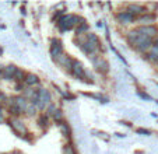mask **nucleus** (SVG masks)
<instances>
[{"label": "nucleus", "mask_w": 158, "mask_h": 154, "mask_svg": "<svg viewBox=\"0 0 158 154\" xmlns=\"http://www.w3.org/2000/svg\"><path fill=\"white\" fill-rule=\"evenodd\" d=\"M126 41H127V44L130 45L134 50H137L139 53H141V55L148 53L150 49L152 48V44H154V39L140 35V34L136 31V28L130 30L126 34Z\"/></svg>", "instance_id": "obj_1"}, {"label": "nucleus", "mask_w": 158, "mask_h": 154, "mask_svg": "<svg viewBox=\"0 0 158 154\" xmlns=\"http://www.w3.org/2000/svg\"><path fill=\"white\" fill-rule=\"evenodd\" d=\"M84 18L81 17H77V15L74 14H64L60 20H57V27H59V30L62 31V32H66V31L72 30L73 27H76V25H80V24L84 23Z\"/></svg>", "instance_id": "obj_2"}, {"label": "nucleus", "mask_w": 158, "mask_h": 154, "mask_svg": "<svg viewBox=\"0 0 158 154\" xmlns=\"http://www.w3.org/2000/svg\"><path fill=\"white\" fill-rule=\"evenodd\" d=\"M52 104V95L49 90L46 88H38V100H36L35 107L41 111L48 109V107Z\"/></svg>", "instance_id": "obj_3"}, {"label": "nucleus", "mask_w": 158, "mask_h": 154, "mask_svg": "<svg viewBox=\"0 0 158 154\" xmlns=\"http://www.w3.org/2000/svg\"><path fill=\"white\" fill-rule=\"evenodd\" d=\"M88 59L91 60L93 66L95 67V70L98 71L99 74H106V73H109V69H110V67H109V62H108L106 59H104V58H101L98 53L88 56Z\"/></svg>", "instance_id": "obj_4"}, {"label": "nucleus", "mask_w": 158, "mask_h": 154, "mask_svg": "<svg viewBox=\"0 0 158 154\" xmlns=\"http://www.w3.org/2000/svg\"><path fill=\"white\" fill-rule=\"evenodd\" d=\"M9 123H10V126H11V129L14 130V133H17L18 136L25 137V136H28V135H30V132H28L25 123L21 121L20 118H11L9 121Z\"/></svg>", "instance_id": "obj_5"}, {"label": "nucleus", "mask_w": 158, "mask_h": 154, "mask_svg": "<svg viewBox=\"0 0 158 154\" xmlns=\"http://www.w3.org/2000/svg\"><path fill=\"white\" fill-rule=\"evenodd\" d=\"M49 52H51V56L53 60H56L59 56H62L64 52H63V44L59 38H52L51 41V48H49Z\"/></svg>", "instance_id": "obj_6"}, {"label": "nucleus", "mask_w": 158, "mask_h": 154, "mask_svg": "<svg viewBox=\"0 0 158 154\" xmlns=\"http://www.w3.org/2000/svg\"><path fill=\"white\" fill-rule=\"evenodd\" d=\"M136 31L140 35L151 38V39H155L158 36V27H155V25H139L136 28Z\"/></svg>", "instance_id": "obj_7"}, {"label": "nucleus", "mask_w": 158, "mask_h": 154, "mask_svg": "<svg viewBox=\"0 0 158 154\" xmlns=\"http://www.w3.org/2000/svg\"><path fill=\"white\" fill-rule=\"evenodd\" d=\"M70 74H73V76L77 79V80H83L87 83V71L83 67V65H81V62H78V60L74 59V63H73L72 66V71H70Z\"/></svg>", "instance_id": "obj_8"}, {"label": "nucleus", "mask_w": 158, "mask_h": 154, "mask_svg": "<svg viewBox=\"0 0 158 154\" xmlns=\"http://www.w3.org/2000/svg\"><path fill=\"white\" fill-rule=\"evenodd\" d=\"M126 10H127L130 14H133L136 18H139V17H141V15H144V14H147V13H150V10L147 9L146 6H143V4H139V3H131V4H129Z\"/></svg>", "instance_id": "obj_9"}, {"label": "nucleus", "mask_w": 158, "mask_h": 154, "mask_svg": "<svg viewBox=\"0 0 158 154\" xmlns=\"http://www.w3.org/2000/svg\"><path fill=\"white\" fill-rule=\"evenodd\" d=\"M116 21L122 25H129V24H133L136 21V17L133 14H130L127 10H122L116 14Z\"/></svg>", "instance_id": "obj_10"}, {"label": "nucleus", "mask_w": 158, "mask_h": 154, "mask_svg": "<svg viewBox=\"0 0 158 154\" xmlns=\"http://www.w3.org/2000/svg\"><path fill=\"white\" fill-rule=\"evenodd\" d=\"M55 62H56L59 66H62L64 70H67L70 73V71H72V66H73V63H74V59H73V58H70L69 55L63 53L62 56H59L56 60H55Z\"/></svg>", "instance_id": "obj_11"}, {"label": "nucleus", "mask_w": 158, "mask_h": 154, "mask_svg": "<svg viewBox=\"0 0 158 154\" xmlns=\"http://www.w3.org/2000/svg\"><path fill=\"white\" fill-rule=\"evenodd\" d=\"M155 20H157V17H155V14L151 11L141 15V17H139V18H136V21H137L140 25H154Z\"/></svg>", "instance_id": "obj_12"}, {"label": "nucleus", "mask_w": 158, "mask_h": 154, "mask_svg": "<svg viewBox=\"0 0 158 154\" xmlns=\"http://www.w3.org/2000/svg\"><path fill=\"white\" fill-rule=\"evenodd\" d=\"M17 70H18V67L14 65L6 66V67L3 69V79H6V80H14Z\"/></svg>", "instance_id": "obj_13"}, {"label": "nucleus", "mask_w": 158, "mask_h": 154, "mask_svg": "<svg viewBox=\"0 0 158 154\" xmlns=\"http://www.w3.org/2000/svg\"><path fill=\"white\" fill-rule=\"evenodd\" d=\"M24 84L27 87H31V88H34L35 86H38V84H39V77L36 76V74H34V73H28L27 76H25Z\"/></svg>", "instance_id": "obj_14"}, {"label": "nucleus", "mask_w": 158, "mask_h": 154, "mask_svg": "<svg viewBox=\"0 0 158 154\" xmlns=\"http://www.w3.org/2000/svg\"><path fill=\"white\" fill-rule=\"evenodd\" d=\"M36 123H38V126L41 129H46L49 126V116L46 113H41L38 116V119H36Z\"/></svg>", "instance_id": "obj_15"}, {"label": "nucleus", "mask_w": 158, "mask_h": 154, "mask_svg": "<svg viewBox=\"0 0 158 154\" xmlns=\"http://www.w3.org/2000/svg\"><path fill=\"white\" fill-rule=\"evenodd\" d=\"M59 126H60V130H62L63 136L67 137V139H70V137H72V129H70L69 123H66V122H62Z\"/></svg>", "instance_id": "obj_16"}, {"label": "nucleus", "mask_w": 158, "mask_h": 154, "mask_svg": "<svg viewBox=\"0 0 158 154\" xmlns=\"http://www.w3.org/2000/svg\"><path fill=\"white\" fill-rule=\"evenodd\" d=\"M89 27H88V24L85 23V21H84L83 24H80V25H78L77 27V30H76V32H77V35L78 36H81L83 35V34H88L89 32Z\"/></svg>", "instance_id": "obj_17"}, {"label": "nucleus", "mask_w": 158, "mask_h": 154, "mask_svg": "<svg viewBox=\"0 0 158 154\" xmlns=\"http://www.w3.org/2000/svg\"><path fill=\"white\" fill-rule=\"evenodd\" d=\"M25 76H27V74H25L24 71L21 70V69H18V70H17V73H15V77H14V80L17 81L18 84H20V83H23V81L25 80Z\"/></svg>", "instance_id": "obj_18"}, {"label": "nucleus", "mask_w": 158, "mask_h": 154, "mask_svg": "<svg viewBox=\"0 0 158 154\" xmlns=\"http://www.w3.org/2000/svg\"><path fill=\"white\" fill-rule=\"evenodd\" d=\"M52 118H53V121L56 122V123H59V125H60V123L63 122V112H62L60 109H57V111H56V113H55V115L52 116Z\"/></svg>", "instance_id": "obj_19"}, {"label": "nucleus", "mask_w": 158, "mask_h": 154, "mask_svg": "<svg viewBox=\"0 0 158 154\" xmlns=\"http://www.w3.org/2000/svg\"><path fill=\"white\" fill-rule=\"evenodd\" d=\"M63 154H76V150H74V147H73L72 144H66L64 147H63Z\"/></svg>", "instance_id": "obj_20"}, {"label": "nucleus", "mask_w": 158, "mask_h": 154, "mask_svg": "<svg viewBox=\"0 0 158 154\" xmlns=\"http://www.w3.org/2000/svg\"><path fill=\"white\" fill-rule=\"evenodd\" d=\"M36 111H38V108H36L35 105L30 104V107H28V109H27V112H25V115H28V116H34V115L36 113Z\"/></svg>", "instance_id": "obj_21"}, {"label": "nucleus", "mask_w": 158, "mask_h": 154, "mask_svg": "<svg viewBox=\"0 0 158 154\" xmlns=\"http://www.w3.org/2000/svg\"><path fill=\"white\" fill-rule=\"evenodd\" d=\"M56 111H57V108L55 107L53 104H51L48 107V109H46V115H48V116H53L55 113H56Z\"/></svg>", "instance_id": "obj_22"}, {"label": "nucleus", "mask_w": 158, "mask_h": 154, "mask_svg": "<svg viewBox=\"0 0 158 154\" xmlns=\"http://www.w3.org/2000/svg\"><path fill=\"white\" fill-rule=\"evenodd\" d=\"M137 133L144 135V136H150V135H151V132L147 130V129H143V127H140V129H137Z\"/></svg>", "instance_id": "obj_23"}, {"label": "nucleus", "mask_w": 158, "mask_h": 154, "mask_svg": "<svg viewBox=\"0 0 158 154\" xmlns=\"http://www.w3.org/2000/svg\"><path fill=\"white\" fill-rule=\"evenodd\" d=\"M139 95H140L141 98H143V100H147V101H151V97H150V95H147V94H144V92H141V91H139L137 92Z\"/></svg>", "instance_id": "obj_24"}, {"label": "nucleus", "mask_w": 158, "mask_h": 154, "mask_svg": "<svg viewBox=\"0 0 158 154\" xmlns=\"http://www.w3.org/2000/svg\"><path fill=\"white\" fill-rule=\"evenodd\" d=\"M64 98L66 100H76V95H73V94H64Z\"/></svg>", "instance_id": "obj_25"}, {"label": "nucleus", "mask_w": 158, "mask_h": 154, "mask_svg": "<svg viewBox=\"0 0 158 154\" xmlns=\"http://www.w3.org/2000/svg\"><path fill=\"white\" fill-rule=\"evenodd\" d=\"M0 79H3V69L0 67Z\"/></svg>", "instance_id": "obj_26"}, {"label": "nucleus", "mask_w": 158, "mask_h": 154, "mask_svg": "<svg viewBox=\"0 0 158 154\" xmlns=\"http://www.w3.org/2000/svg\"><path fill=\"white\" fill-rule=\"evenodd\" d=\"M2 119H3V112H2V108H0V122H2Z\"/></svg>", "instance_id": "obj_27"}, {"label": "nucleus", "mask_w": 158, "mask_h": 154, "mask_svg": "<svg viewBox=\"0 0 158 154\" xmlns=\"http://www.w3.org/2000/svg\"><path fill=\"white\" fill-rule=\"evenodd\" d=\"M2 53H3V49H2V48H0V55H2Z\"/></svg>", "instance_id": "obj_28"}]
</instances>
